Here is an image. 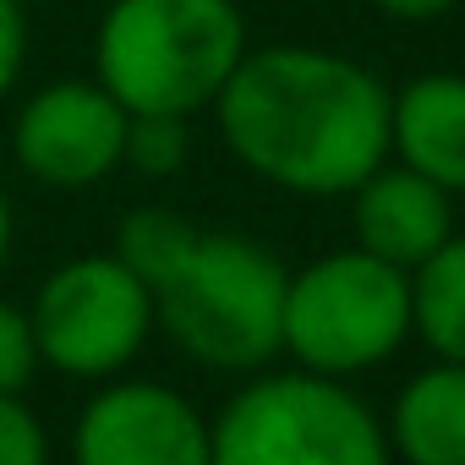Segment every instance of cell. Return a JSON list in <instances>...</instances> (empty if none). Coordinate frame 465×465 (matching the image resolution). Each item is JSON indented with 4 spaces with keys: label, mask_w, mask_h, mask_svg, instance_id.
Listing matches in <instances>:
<instances>
[{
    "label": "cell",
    "mask_w": 465,
    "mask_h": 465,
    "mask_svg": "<svg viewBox=\"0 0 465 465\" xmlns=\"http://www.w3.org/2000/svg\"><path fill=\"white\" fill-rule=\"evenodd\" d=\"M389 83L329 45H252L208 104L242 170L291 197H351L389 159Z\"/></svg>",
    "instance_id": "6da1fadb"
},
{
    "label": "cell",
    "mask_w": 465,
    "mask_h": 465,
    "mask_svg": "<svg viewBox=\"0 0 465 465\" xmlns=\"http://www.w3.org/2000/svg\"><path fill=\"white\" fill-rule=\"evenodd\" d=\"M285 258L242 230H203L186 219L175 247L143 274L153 329L197 367L247 378L280 361Z\"/></svg>",
    "instance_id": "7a4b0ae2"
},
{
    "label": "cell",
    "mask_w": 465,
    "mask_h": 465,
    "mask_svg": "<svg viewBox=\"0 0 465 465\" xmlns=\"http://www.w3.org/2000/svg\"><path fill=\"white\" fill-rule=\"evenodd\" d=\"M252 50L236 0H110L94 28V77L126 115H203Z\"/></svg>",
    "instance_id": "3957f363"
},
{
    "label": "cell",
    "mask_w": 465,
    "mask_h": 465,
    "mask_svg": "<svg viewBox=\"0 0 465 465\" xmlns=\"http://www.w3.org/2000/svg\"><path fill=\"white\" fill-rule=\"evenodd\" d=\"M208 465H394L383 416L340 378L247 372L208 416Z\"/></svg>",
    "instance_id": "277c9868"
},
{
    "label": "cell",
    "mask_w": 465,
    "mask_h": 465,
    "mask_svg": "<svg viewBox=\"0 0 465 465\" xmlns=\"http://www.w3.org/2000/svg\"><path fill=\"white\" fill-rule=\"evenodd\" d=\"M411 274L361 252L334 247L291 269L280 312V356L318 378H361L411 345Z\"/></svg>",
    "instance_id": "5b68a950"
},
{
    "label": "cell",
    "mask_w": 465,
    "mask_h": 465,
    "mask_svg": "<svg viewBox=\"0 0 465 465\" xmlns=\"http://www.w3.org/2000/svg\"><path fill=\"white\" fill-rule=\"evenodd\" d=\"M39 367L104 383L121 378L153 340V296L115 252H77L55 263L28 302Z\"/></svg>",
    "instance_id": "8992f818"
},
{
    "label": "cell",
    "mask_w": 465,
    "mask_h": 465,
    "mask_svg": "<svg viewBox=\"0 0 465 465\" xmlns=\"http://www.w3.org/2000/svg\"><path fill=\"white\" fill-rule=\"evenodd\" d=\"M132 115L99 77H55L12 115V159L45 192H88L126 159Z\"/></svg>",
    "instance_id": "52a82bcc"
},
{
    "label": "cell",
    "mask_w": 465,
    "mask_h": 465,
    "mask_svg": "<svg viewBox=\"0 0 465 465\" xmlns=\"http://www.w3.org/2000/svg\"><path fill=\"white\" fill-rule=\"evenodd\" d=\"M72 465H208V416L159 378H104L72 421Z\"/></svg>",
    "instance_id": "ba28073f"
},
{
    "label": "cell",
    "mask_w": 465,
    "mask_h": 465,
    "mask_svg": "<svg viewBox=\"0 0 465 465\" xmlns=\"http://www.w3.org/2000/svg\"><path fill=\"white\" fill-rule=\"evenodd\" d=\"M454 197L438 192L427 175L405 170L400 159H383L356 192H351V247L394 263V269H416L427 263L449 236H454Z\"/></svg>",
    "instance_id": "9c48e42d"
},
{
    "label": "cell",
    "mask_w": 465,
    "mask_h": 465,
    "mask_svg": "<svg viewBox=\"0 0 465 465\" xmlns=\"http://www.w3.org/2000/svg\"><path fill=\"white\" fill-rule=\"evenodd\" d=\"M389 159L465 197V72H416L389 94Z\"/></svg>",
    "instance_id": "30bf717a"
},
{
    "label": "cell",
    "mask_w": 465,
    "mask_h": 465,
    "mask_svg": "<svg viewBox=\"0 0 465 465\" xmlns=\"http://www.w3.org/2000/svg\"><path fill=\"white\" fill-rule=\"evenodd\" d=\"M394 465H465V361L416 367L383 411Z\"/></svg>",
    "instance_id": "8fae6325"
},
{
    "label": "cell",
    "mask_w": 465,
    "mask_h": 465,
    "mask_svg": "<svg viewBox=\"0 0 465 465\" xmlns=\"http://www.w3.org/2000/svg\"><path fill=\"white\" fill-rule=\"evenodd\" d=\"M411 334L438 361H465V230L411 269Z\"/></svg>",
    "instance_id": "7c38bea8"
},
{
    "label": "cell",
    "mask_w": 465,
    "mask_h": 465,
    "mask_svg": "<svg viewBox=\"0 0 465 465\" xmlns=\"http://www.w3.org/2000/svg\"><path fill=\"white\" fill-rule=\"evenodd\" d=\"M192 159V121L186 115H132L126 126V170L164 181Z\"/></svg>",
    "instance_id": "4fadbf2b"
},
{
    "label": "cell",
    "mask_w": 465,
    "mask_h": 465,
    "mask_svg": "<svg viewBox=\"0 0 465 465\" xmlns=\"http://www.w3.org/2000/svg\"><path fill=\"white\" fill-rule=\"evenodd\" d=\"M39 345H34V323L28 307L0 296V394H23L39 378Z\"/></svg>",
    "instance_id": "5bb4252c"
},
{
    "label": "cell",
    "mask_w": 465,
    "mask_h": 465,
    "mask_svg": "<svg viewBox=\"0 0 465 465\" xmlns=\"http://www.w3.org/2000/svg\"><path fill=\"white\" fill-rule=\"evenodd\" d=\"M0 465H50V432L23 394H0Z\"/></svg>",
    "instance_id": "9a60e30c"
},
{
    "label": "cell",
    "mask_w": 465,
    "mask_h": 465,
    "mask_svg": "<svg viewBox=\"0 0 465 465\" xmlns=\"http://www.w3.org/2000/svg\"><path fill=\"white\" fill-rule=\"evenodd\" d=\"M23 66H28V6L0 0V104L23 83Z\"/></svg>",
    "instance_id": "2e32d148"
},
{
    "label": "cell",
    "mask_w": 465,
    "mask_h": 465,
    "mask_svg": "<svg viewBox=\"0 0 465 465\" xmlns=\"http://www.w3.org/2000/svg\"><path fill=\"white\" fill-rule=\"evenodd\" d=\"M460 6V0H372V12L378 17H389V23H438V17H449Z\"/></svg>",
    "instance_id": "e0dca14e"
},
{
    "label": "cell",
    "mask_w": 465,
    "mask_h": 465,
    "mask_svg": "<svg viewBox=\"0 0 465 465\" xmlns=\"http://www.w3.org/2000/svg\"><path fill=\"white\" fill-rule=\"evenodd\" d=\"M12 242H17V213H12L6 181H0V269H6V258H12Z\"/></svg>",
    "instance_id": "ac0fdd59"
},
{
    "label": "cell",
    "mask_w": 465,
    "mask_h": 465,
    "mask_svg": "<svg viewBox=\"0 0 465 465\" xmlns=\"http://www.w3.org/2000/svg\"><path fill=\"white\" fill-rule=\"evenodd\" d=\"M23 6H28V0H23Z\"/></svg>",
    "instance_id": "d6986e66"
}]
</instances>
